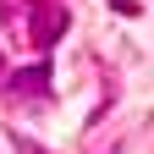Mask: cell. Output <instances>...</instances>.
Masks as SVG:
<instances>
[{"mask_svg": "<svg viewBox=\"0 0 154 154\" xmlns=\"http://www.w3.org/2000/svg\"><path fill=\"white\" fill-rule=\"evenodd\" d=\"M61 33H66V6L38 0V6H33V44H38V50H50Z\"/></svg>", "mask_w": 154, "mask_h": 154, "instance_id": "1", "label": "cell"}, {"mask_svg": "<svg viewBox=\"0 0 154 154\" xmlns=\"http://www.w3.org/2000/svg\"><path fill=\"white\" fill-rule=\"evenodd\" d=\"M6 88H11V99H38V94L50 88V66L38 61V66H22V72H11V77H6Z\"/></svg>", "mask_w": 154, "mask_h": 154, "instance_id": "2", "label": "cell"}]
</instances>
